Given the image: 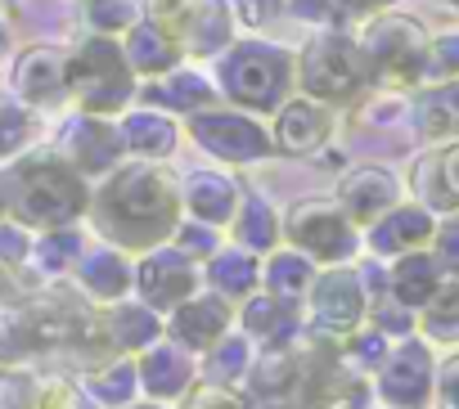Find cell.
Segmentation results:
<instances>
[{
	"instance_id": "obj_1",
	"label": "cell",
	"mask_w": 459,
	"mask_h": 409,
	"mask_svg": "<svg viewBox=\"0 0 459 409\" xmlns=\"http://www.w3.org/2000/svg\"><path fill=\"white\" fill-rule=\"evenodd\" d=\"M91 226L100 230L104 243L122 248V252H149L162 248L171 239V230L180 226L185 208H180V180L158 166V162H131L104 175V184L91 193Z\"/></svg>"
},
{
	"instance_id": "obj_2",
	"label": "cell",
	"mask_w": 459,
	"mask_h": 409,
	"mask_svg": "<svg viewBox=\"0 0 459 409\" xmlns=\"http://www.w3.org/2000/svg\"><path fill=\"white\" fill-rule=\"evenodd\" d=\"M10 221L23 230H68L91 212V184L64 153H37L5 171Z\"/></svg>"
},
{
	"instance_id": "obj_3",
	"label": "cell",
	"mask_w": 459,
	"mask_h": 409,
	"mask_svg": "<svg viewBox=\"0 0 459 409\" xmlns=\"http://www.w3.org/2000/svg\"><path fill=\"white\" fill-rule=\"evenodd\" d=\"M356 46L369 68V90L405 95L423 86V59H428V28L410 14L378 10L360 23Z\"/></svg>"
},
{
	"instance_id": "obj_4",
	"label": "cell",
	"mask_w": 459,
	"mask_h": 409,
	"mask_svg": "<svg viewBox=\"0 0 459 409\" xmlns=\"http://www.w3.org/2000/svg\"><path fill=\"white\" fill-rule=\"evenodd\" d=\"M293 72H298L302 95L307 99H320L329 108H347V104H356L369 90L365 55H360V46H356V37L347 28L316 32L302 46V55L293 59Z\"/></svg>"
},
{
	"instance_id": "obj_5",
	"label": "cell",
	"mask_w": 459,
	"mask_h": 409,
	"mask_svg": "<svg viewBox=\"0 0 459 409\" xmlns=\"http://www.w3.org/2000/svg\"><path fill=\"white\" fill-rule=\"evenodd\" d=\"M140 81L126 68L117 37H86L68 55V99L91 117H113L135 99Z\"/></svg>"
},
{
	"instance_id": "obj_6",
	"label": "cell",
	"mask_w": 459,
	"mask_h": 409,
	"mask_svg": "<svg viewBox=\"0 0 459 409\" xmlns=\"http://www.w3.org/2000/svg\"><path fill=\"white\" fill-rule=\"evenodd\" d=\"M293 81H298L293 55L280 46H266V41H244L221 64V90L244 113H275L289 99Z\"/></svg>"
},
{
	"instance_id": "obj_7",
	"label": "cell",
	"mask_w": 459,
	"mask_h": 409,
	"mask_svg": "<svg viewBox=\"0 0 459 409\" xmlns=\"http://www.w3.org/2000/svg\"><path fill=\"white\" fill-rule=\"evenodd\" d=\"M284 243L307 252L316 266H351L360 252V230L333 198H302L280 217Z\"/></svg>"
},
{
	"instance_id": "obj_8",
	"label": "cell",
	"mask_w": 459,
	"mask_h": 409,
	"mask_svg": "<svg viewBox=\"0 0 459 409\" xmlns=\"http://www.w3.org/2000/svg\"><path fill=\"white\" fill-rule=\"evenodd\" d=\"M302 306H307V328L311 333H325V337L342 342L347 333H356L369 320V284L351 266H320L307 297H302Z\"/></svg>"
},
{
	"instance_id": "obj_9",
	"label": "cell",
	"mask_w": 459,
	"mask_h": 409,
	"mask_svg": "<svg viewBox=\"0 0 459 409\" xmlns=\"http://www.w3.org/2000/svg\"><path fill=\"white\" fill-rule=\"evenodd\" d=\"M144 19H153L180 55H216L235 41V10L225 0H144Z\"/></svg>"
},
{
	"instance_id": "obj_10",
	"label": "cell",
	"mask_w": 459,
	"mask_h": 409,
	"mask_svg": "<svg viewBox=\"0 0 459 409\" xmlns=\"http://www.w3.org/2000/svg\"><path fill=\"white\" fill-rule=\"evenodd\" d=\"M432 378H437L432 346L410 333L392 342L387 360L374 369V396L387 409H432Z\"/></svg>"
},
{
	"instance_id": "obj_11",
	"label": "cell",
	"mask_w": 459,
	"mask_h": 409,
	"mask_svg": "<svg viewBox=\"0 0 459 409\" xmlns=\"http://www.w3.org/2000/svg\"><path fill=\"white\" fill-rule=\"evenodd\" d=\"M189 135L198 140L203 153L221 158V162H262L275 153L271 144V131L253 117V113H230V108H203V113H189Z\"/></svg>"
},
{
	"instance_id": "obj_12",
	"label": "cell",
	"mask_w": 459,
	"mask_h": 409,
	"mask_svg": "<svg viewBox=\"0 0 459 409\" xmlns=\"http://www.w3.org/2000/svg\"><path fill=\"white\" fill-rule=\"evenodd\" d=\"M198 288H203V270H198V261H189V257L176 252L171 243L140 252L131 293H140V302H144L149 311L167 315V311H176L185 297H194Z\"/></svg>"
},
{
	"instance_id": "obj_13",
	"label": "cell",
	"mask_w": 459,
	"mask_h": 409,
	"mask_svg": "<svg viewBox=\"0 0 459 409\" xmlns=\"http://www.w3.org/2000/svg\"><path fill=\"white\" fill-rule=\"evenodd\" d=\"M405 198V184L392 166H378V162H360V166H347L338 175V189H333V202L347 212V221L356 230H369L378 217H387L396 202Z\"/></svg>"
},
{
	"instance_id": "obj_14",
	"label": "cell",
	"mask_w": 459,
	"mask_h": 409,
	"mask_svg": "<svg viewBox=\"0 0 459 409\" xmlns=\"http://www.w3.org/2000/svg\"><path fill=\"white\" fill-rule=\"evenodd\" d=\"M230 328H235V306H230L221 293H194V297H185L176 311H167V320H162V337H171L176 346H185V351H194V355H203L207 346H216Z\"/></svg>"
},
{
	"instance_id": "obj_15",
	"label": "cell",
	"mask_w": 459,
	"mask_h": 409,
	"mask_svg": "<svg viewBox=\"0 0 459 409\" xmlns=\"http://www.w3.org/2000/svg\"><path fill=\"white\" fill-rule=\"evenodd\" d=\"M135 360V382H140V396L144 400H158V405H176L194 382H198V360L194 351L176 346L171 337H158L149 342Z\"/></svg>"
},
{
	"instance_id": "obj_16",
	"label": "cell",
	"mask_w": 459,
	"mask_h": 409,
	"mask_svg": "<svg viewBox=\"0 0 459 409\" xmlns=\"http://www.w3.org/2000/svg\"><path fill=\"white\" fill-rule=\"evenodd\" d=\"M333 140V108L307 95H289L275 108V126H271V144L284 158H311Z\"/></svg>"
},
{
	"instance_id": "obj_17",
	"label": "cell",
	"mask_w": 459,
	"mask_h": 409,
	"mask_svg": "<svg viewBox=\"0 0 459 409\" xmlns=\"http://www.w3.org/2000/svg\"><path fill=\"white\" fill-rule=\"evenodd\" d=\"M432 230H437V212H428L423 202H396L387 217H378L369 230H365V248L383 261L392 257H405V252H419L432 243Z\"/></svg>"
},
{
	"instance_id": "obj_18",
	"label": "cell",
	"mask_w": 459,
	"mask_h": 409,
	"mask_svg": "<svg viewBox=\"0 0 459 409\" xmlns=\"http://www.w3.org/2000/svg\"><path fill=\"white\" fill-rule=\"evenodd\" d=\"M235 324L244 328V337H248L253 346H280V342L302 337L307 315H302V302H289V297H275V293L257 288L253 297L239 302Z\"/></svg>"
},
{
	"instance_id": "obj_19",
	"label": "cell",
	"mask_w": 459,
	"mask_h": 409,
	"mask_svg": "<svg viewBox=\"0 0 459 409\" xmlns=\"http://www.w3.org/2000/svg\"><path fill=\"white\" fill-rule=\"evenodd\" d=\"M244 202V184L225 171H189L180 180V208L189 221H203V226H216V230H230Z\"/></svg>"
},
{
	"instance_id": "obj_20",
	"label": "cell",
	"mask_w": 459,
	"mask_h": 409,
	"mask_svg": "<svg viewBox=\"0 0 459 409\" xmlns=\"http://www.w3.org/2000/svg\"><path fill=\"white\" fill-rule=\"evenodd\" d=\"M64 158L91 180V175L117 171L122 158H126V144H122V131L108 126V117L82 113V117L68 126V135H64Z\"/></svg>"
},
{
	"instance_id": "obj_21",
	"label": "cell",
	"mask_w": 459,
	"mask_h": 409,
	"mask_svg": "<svg viewBox=\"0 0 459 409\" xmlns=\"http://www.w3.org/2000/svg\"><path fill=\"white\" fill-rule=\"evenodd\" d=\"M14 95L32 108H50L68 99V55L55 46H32L14 64Z\"/></svg>"
},
{
	"instance_id": "obj_22",
	"label": "cell",
	"mask_w": 459,
	"mask_h": 409,
	"mask_svg": "<svg viewBox=\"0 0 459 409\" xmlns=\"http://www.w3.org/2000/svg\"><path fill=\"white\" fill-rule=\"evenodd\" d=\"M73 275H77V288H82L91 302H104V306H108V302H122V297L131 293V284H135L131 252H122V248H113V243L82 252V261L73 266Z\"/></svg>"
},
{
	"instance_id": "obj_23",
	"label": "cell",
	"mask_w": 459,
	"mask_h": 409,
	"mask_svg": "<svg viewBox=\"0 0 459 409\" xmlns=\"http://www.w3.org/2000/svg\"><path fill=\"white\" fill-rule=\"evenodd\" d=\"M100 333L108 342L113 355H140L149 342L162 337V315L149 311L144 302H108V311H100Z\"/></svg>"
},
{
	"instance_id": "obj_24",
	"label": "cell",
	"mask_w": 459,
	"mask_h": 409,
	"mask_svg": "<svg viewBox=\"0 0 459 409\" xmlns=\"http://www.w3.org/2000/svg\"><path fill=\"white\" fill-rule=\"evenodd\" d=\"M122 55H126V68L135 72V81H149V77H162L171 68H180V46L153 23V19H135L126 32H122Z\"/></svg>"
},
{
	"instance_id": "obj_25",
	"label": "cell",
	"mask_w": 459,
	"mask_h": 409,
	"mask_svg": "<svg viewBox=\"0 0 459 409\" xmlns=\"http://www.w3.org/2000/svg\"><path fill=\"white\" fill-rule=\"evenodd\" d=\"M410 122L428 144H450L459 140V77L446 81H428L414 104H410Z\"/></svg>"
},
{
	"instance_id": "obj_26",
	"label": "cell",
	"mask_w": 459,
	"mask_h": 409,
	"mask_svg": "<svg viewBox=\"0 0 459 409\" xmlns=\"http://www.w3.org/2000/svg\"><path fill=\"white\" fill-rule=\"evenodd\" d=\"M441 284H446V275H441L432 248H419V252L392 257V270H387V279H383V293H387L392 302H401L405 311L419 315V306H423Z\"/></svg>"
},
{
	"instance_id": "obj_27",
	"label": "cell",
	"mask_w": 459,
	"mask_h": 409,
	"mask_svg": "<svg viewBox=\"0 0 459 409\" xmlns=\"http://www.w3.org/2000/svg\"><path fill=\"white\" fill-rule=\"evenodd\" d=\"M203 279H207V288L212 293H221L225 302H244V297H253L257 288H262V257L257 252H248V248H216L207 261H203Z\"/></svg>"
},
{
	"instance_id": "obj_28",
	"label": "cell",
	"mask_w": 459,
	"mask_h": 409,
	"mask_svg": "<svg viewBox=\"0 0 459 409\" xmlns=\"http://www.w3.org/2000/svg\"><path fill=\"white\" fill-rule=\"evenodd\" d=\"M144 104H158V108H171V113H203V108H216V86L194 72V68H171L162 77H149L140 90H135Z\"/></svg>"
},
{
	"instance_id": "obj_29",
	"label": "cell",
	"mask_w": 459,
	"mask_h": 409,
	"mask_svg": "<svg viewBox=\"0 0 459 409\" xmlns=\"http://www.w3.org/2000/svg\"><path fill=\"white\" fill-rule=\"evenodd\" d=\"M414 189L428 212H446V217L459 212V140L437 144V153L419 162Z\"/></svg>"
},
{
	"instance_id": "obj_30",
	"label": "cell",
	"mask_w": 459,
	"mask_h": 409,
	"mask_svg": "<svg viewBox=\"0 0 459 409\" xmlns=\"http://www.w3.org/2000/svg\"><path fill=\"white\" fill-rule=\"evenodd\" d=\"M253 355H257V346H253L244 333L230 328L216 346H207V351H203L198 378H203V382H216V387H230V391H239V387L248 382Z\"/></svg>"
},
{
	"instance_id": "obj_31",
	"label": "cell",
	"mask_w": 459,
	"mask_h": 409,
	"mask_svg": "<svg viewBox=\"0 0 459 409\" xmlns=\"http://www.w3.org/2000/svg\"><path fill=\"white\" fill-rule=\"evenodd\" d=\"M414 333L428 346H446L459 351V279H446L414 315Z\"/></svg>"
},
{
	"instance_id": "obj_32",
	"label": "cell",
	"mask_w": 459,
	"mask_h": 409,
	"mask_svg": "<svg viewBox=\"0 0 459 409\" xmlns=\"http://www.w3.org/2000/svg\"><path fill=\"white\" fill-rule=\"evenodd\" d=\"M230 234H235V243H239V248H248V252H257V257H266V252H275V248L284 243L280 212L271 208L266 198H257V193H253V198L244 193L235 221H230Z\"/></svg>"
},
{
	"instance_id": "obj_33",
	"label": "cell",
	"mask_w": 459,
	"mask_h": 409,
	"mask_svg": "<svg viewBox=\"0 0 459 409\" xmlns=\"http://www.w3.org/2000/svg\"><path fill=\"white\" fill-rule=\"evenodd\" d=\"M117 131H122L126 153H135V158H144V162H162V158L176 149V140H180L176 122H171V117H162V113H153V108L122 117V126H117Z\"/></svg>"
},
{
	"instance_id": "obj_34",
	"label": "cell",
	"mask_w": 459,
	"mask_h": 409,
	"mask_svg": "<svg viewBox=\"0 0 459 409\" xmlns=\"http://www.w3.org/2000/svg\"><path fill=\"white\" fill-rule=\"evenodd\" d=\"M316 270H320V266H316L307 252H298V248H275V252H266V261H262V288L275 293V297L302 302L307 288H311V279H316Z\"/></svg>"
},
{
	"instance_id": "obj_35",
	"label": "cell",
	"mask_w": 459,
	"mask_h": 409,
	"mask_svg": "<svg viewBox=\"0 0 459 409\" xmlns=\"http://www.w3.org/2000/svg\"><path fill=\"white\" fill-rule=\"evenodd\" d=\"M86 391H91L95 405H104V409H126V405H135V396H140L135 360H131V355H108V360L91 364V369H86Z\"/></svg>"
},
{
	"instance_id": "obj_36",
	"label": "cell",
	"mask_w": 459,
	"mask_h": 409,
	"mask_svg": "<svg viewBox=\"0 0 459 409\" xmlns=\"http://www.w3.org/2000/svg\"><path fill=\"white\" fill-rule=\"evenodd\" d=\"M82 252H86V243H82L77 226L46 230V234H37V243H28V266L37 275H46V279H64V275H73V266L82 261Z\"/></svg>"
},
{
	"instance_id": "obj_37",
	"label": "cell",
	"mask_w": 459,
	"mask_h": 409,
	"mask_svg": "<svg viewBox=\"0 0 459 409\" xmlns=\"http://www.w3.org/2000/svg\"><path fill=\"white\" fill-rule=\"evenodd\" d=\"M284 5L298 19H311L325 28H351V23H365L369 14L387 10L392 0H284Z\"/></svg>"
},
{
	"instance_id": "obj_38",
	"label": "cell",
	"mask_w": 459,
	"mask_h": 409,
	"mask_svg": "<svg viewBox=\"0 0 459 409\" xmlns=\"http://www.w3.org/2000/svg\"><path fill=\"white\" fill-rule=\"evenodd\" d=\"M338 346H342V360H347L356 373H365V378H369V373H374V369L387 360V351H392V337H387V333H378V328L365 320V324H360L356 333H347Z\"/></svg>"
},
{
	"instance_id": "obj_39",
	"label": "cell",
	"mask_w": 459,
	"mask_h": 409,
	"mask_svg": "<svg viewBox=\"0 0 459 409\" xmlns=\"http://www.w3.org/2000/svg\"><path fill=\"white\" fill-rule=\"evenodd\" d=\"M82 14H86V28H91L95 37H117V32H126L144 10H140V0H86Z\"/></svg>"
},
{
	"instance_id": "obj_40",
	"label": "cell",
	"mask_w": 459,
	"mask_h": 409,
	"mask_svg": "<svg viewBox=\"0 0 459 409\" xmlns=\"http://www.w3.org/2000/svg\"><path fill=\"white\" fill-rule=\"evenodd\" d=\"M32 131H37L32 108H23V104H0V162L19 158V153L32 144Z\"/></svg>"
},
{
	"instance_id": "obj_41",
	"label": "cell",
	"mask_w": 459,
	"mask_h": 409,
	"mask_svg": "<svg viewBox=\"0 0 459 409\" xmlns=\"http://www.w3.org/2000/svg\"><path fill=\"white\" fill-rule=\"evenodd\" d=\"M446 77H459V28H446V32L428 37L423 86H428V81H446Z\"/></svg>"
},
{
	"instance_id": "obj_42",
	"label": "cell",
	"mask_w": 459,
	"mask_h": 409,
	"mask_svg": "<svg viewBox=\"0 0 459 409\" xmlns=\"http://www.w3.org/2000/svg\"><path fill=\"white\" fill-rule=\"evenodd\" d=\"M176 252H185L189 261H207L216 248H221V230L216 226H203V221H189V217H180V226L171 230V239H167Z\"/></svg>"
},
{
	"instance_id": "obj_43",
	"label": "cell",
	"mask_w": 459,
	"mask_h": 409,
	"mask_svg": "<svg viewBox=\"0 0 459 409\" xmlns=\"http://www.w3.org/2000/svg\"><path fill=\"white\" fill-rule=\"evenodd\" d=\"M428 248H432L441 275H446V279H459V212L437 217V230H432V243H428Z\"/></svg>"
},
{
	"instance_id": "obj_44",
	"label": "cell",
	"mask_w": 459,
	"mask_h": 409,
	"mask_svg": "<svg viewBox=\"0 0 459 409\" xmlns=\"http://www.w3.org/2000/svg\"><path fill=\"white\" fill-rule=\"evenodd\" d=\"M180 409H244V396L230 387H216V382H194L180 396Z\"/></svg>"
},
{
	"instance_id": "obj_45",
	"label": "cell",
	"mask_w": 459,
	"mask_h": 409,
	"mask_svg": "<svg viewBox=\"0 0 459 409\" xmlns=\"http://www.w3.org/2000/svg\"><path fill=\"white\" fill-rule=\"evenodd\" d=\"M432 405H437V409H459V351H450V355L437 364Z\"/></svg>"
},
{
	"instance_id": "obj_46",
	"label": "cell",
	"mask_w": 459,
	"mask_h": 409,
	"mask_svg": "<svg viewBox=\"0 0 459 409\" xmlns=\"http://www.w3.org/2000/svg\"><path fill=\"white\" fill-rule=\"evenodd\" d=\"M28 409H77V391L68 382H41V387H32Z\"/></svg>"
},
{
	"instance_id": "obj_47",
	"label": "cell",
	"mask_w": 459,
	"mask_h": 409,
	"mask_svg": "<svg viewBox=\"0 0 459 409\" xmlns=\"http://www.w3.org/2000/svg\"><path fill=\"white\" fill-rule=\"evenodd\" d=\"M280 10H284V0H239V19H244V23H253V28L271 23Z\"/></svg>"
},
{
	"instance_id": "obj_48",
	"label": "cell",
	"mask_w": 459,
	"mask_h": 409,
	"mask_svg": "<svg viewBox=\"0 0 459 409\" xmlns=\"http://www.w3.org/2000/svg\"><path fill=\"white\" fill-rule=\"evenodd\" d=\"M244 409H289V405H280V400H253V396H244Z\"/></svg>"
},
{
	"instance_id": "obj_49",
	"label": "cell",
	"mask_w": 459,
	"mask_h": 409,
	"mask_svg": "<svg viewBox=\"0 0 459 409\" xmlns=\"http://www.w3.org/2000/svg\"><path fill=\"white\" fill-rule=\"evenodd\" d=\"M126 409H171V405H158V400H144V405H140V400H135V405H126Z\"/></svg>"
},
{
	"instance_id": "obj_50",
	"label": "cell",
	"mask_w": 459,
	"mask_h": 409,
	"mask_svg": "<svg viewBox=\"0 0 459 409\" xmlns=\"http://www.w3.org/2000/svg\"><path fill=\"white\" fill-rule=\"evenodd\" d=\"M5 41H10V32H5V23H0V50H5Z\"/></svg>"
},
{
	"instance_id": "obj_51",
	"label": "cell",
	"mask_w": 459,
	"mask_h": 409,
	"mask_svg": "<svg viewBox=\"0 0 459 409\" xmlns=\"http://www.w3.org/2000/svg\"><path fill=\"white\" fill-rule=\"evenodd\" d=\"M446 5H455V10H459V0H446Z\"/></svg>"
},
{
	"instance_id": "obj_52",
	"label": "cell",
	"mask_w": 459,
	"mask_h": 409,
	"mask_svg": "<svg viewBox=\"0 0 459 409\" xmlns=\"http://www.w3.org/2000/svg\"><path fill=\"white\" fill-rule=\"evenodd\" d=\"M0 409H5V405H0Z\"/></svg>"
},
{
	"instance_id": "obj_53",
	"label": "cell",
	"mask_w": 459,
	"mask_h": 409,
	"mask_svg": "<svg viewBox=\"0 0 459 409\" xmlns=\"http://www.w3.org/2000/svg\"><path fill=\"white\" fill-rule=\"evenodd\" d=\"M383 409H387V405H383Z\"/></svg>"
}]
</instances>
